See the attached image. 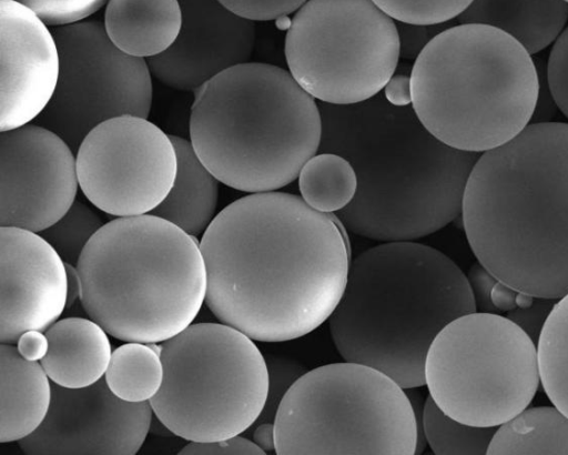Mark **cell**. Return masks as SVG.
<instances>
[{
  "label": "cell",
  "mask_w": 568,
  "mask_h": 455,
  "mask_svg": "<svg viewBox=\"0 0 568 455\" xmlns=\"http://www.w3.org/2000/svg\"><path fill=\"white\" fill-rule=\"evenodd\" d=\"M16 346L23 358L40 362L48 352L49 341L45 332L29 330L20 335Z\"/></svg>",
  "instance_id": "39"
},
{
  "label": "cell",
  "mask_w": 568,
  "mask_h": 455,
  "mask_svg": "<svg viewBox=\"0 0 568 455\" xmlns=\"http://www.w3.org/2000/svg\"><path fill=\"white\" fill-rule=\"evenodd\" d=\"M0 131L36 121L60 74L53 33L22 1L0 0Z\"/></svg>",
  "instance_id": "18"
},
{
  "label": "cell",
  "mask_w": 568,
  "mask_h": 455,
  "mask_svg": "<svg viewBox=\"0 0 568 455\" xmlns=\"http://www.w3.org/2000/svg\"><path fill=\"white\" fill-rule=\"evenodd\" d=\"M318 152L345 158L357 190L336 215L352 233L381 242L414 241L462 214L469 175L480 154L435 138L412 105L397 108L382 93L356 104L318 103Z\"/></svg>",
  "instance_id": "2"
},
{
  "label": "cell",
  "mask_w": 568,
  "mask_h": 455,
  "mask_svg": "<svg viewBox=\"0 0 568 455\" xmlns=\"http://www.w3.org/2000/svg\"><path fill=\"white\" fill-rule=\"evenodd\" d=\"M152 414L149 401L121 400L103 377L80 388L53 383L45 418L19 446L28 455H133L146 438Z\"/></svg>",
  "instance_id": "15"
},
{
  "label": "cell",
  "mask_w": 568,
  "mask_h": 455,
  "mask_svg": "<svg viewBox=\"0 0 568 455\" xmlns=\"http://www.w3.org/2000/svg\"><path fill=\"white\" fill-rule=\"evenodd\" d=\"M179 36L163 53L148 61L151 74L175 90L197 91L223 71L247 63L256 28L221 1H180Z\"/></svg>",
  "instance_id": "17"
},
{
  "label": "cell",
  "mask_w": 568,
  "mask_h": 455,
  "mask_svg": "<svg viewBox=\"0 0 568 455\" xmlns=\"http://www.w3.org/2000/svg\"><path fill=\"white\" fill-rule=\"evenodd\" d=\"M462 218L477 261L534 297L568 293V123L535 122L481 153Z\"/></svg>",
  "instance_id": "3"
},
{
  "label": "cell",
  "mask_w": 568,
  "mask_h": 455,
  "mask_svg": "<svg viewBox=\"0 0 568 455\" xmlns=\"http://www.w3.org/2000/svg\"><path fill=\"white\" fill-rule=\"evenodd\" d=\"M557 300L535 297L528 306L508 312L507 317L515 322L536 344L542 327Z\"/></svg>",
  "instance_id": "36"
},
{
  "label": "cell",
  "mask_w": 568,
  "mask_h": 455,
  "mask_svg": "<svg viewBox=\"0 0 568 455\" xmlns=\"http://www.w3.org/2000/svg\"><path fill=\"white\" fill-rule=\"evenodd\" d=\"M424 378L429 396L449 417L498 427L535 397L540 383L537 344L507 316L468 313L434 338Z\"/></svg>",
  "instance_id": "10"
},
{
  "label": "cell",
  "mask_w": 568,
  "mask_h": 455,
  "mask_svg": "<svg viewBox=\"0 0 568 455\" xmlns=\"http://www.w3.org/2000/svg\"><path fill=\"white\" fill-rule=\"evenodd\" d=\"M568 1H471L459 24H485L514 38L531 55L554 43L566 28Z\"/></svg>",
  "instance_id": "22"
},
{
  "label": "cell",
  "mask_w": 568,
  "mask_h": 455,
  "mask_svg": "<svg viewBox=\"0 0 568 455\" xmlns=\"http://www.w3.org/2000/svg\"><path fill=\"white\" fill-rule=\"evenodd\" d=\"M163 375L161 346L126 342L112 351L104 380L121 400L140 403L155 396Z\"/></svg>",
  "instance_id": "25"
},
{
  "label": "cell",
  "mask_w": 568,
  "mask_h": 455,
  "mask_svg": "<svg viewBox=\"0 0 568 455\" xmlns=\"http://www.w3.org/2000/svg\"><path fill=\"white\" fill-rule=\"evenodd\" d=\"M489 455H568V416L556 406L527 407L498 426Z\"/></svg>",
  "instance_id": "24"
},
{
  "label": "cell",
  "mask_w": 568,
  "mask_h": 455,
  "mask_svg": "<svg viewBox=\"0 0 568 455\" xmlns=\"http://www.w3.org/2000/svg\"><path fill=\"white\" fill-rule=\"evenodd\" d=\"M470 2L465 0L374 1L394 21L418 27L436 26L457 19Z\"/></svg>",
  "instance_id": "30"
},
{
  "label": "cell",
  "mask_w": 568,
  "mask_h": 455,
  "mask_svg": "<svg viewBox=\"0 0 568 455\" xmlns=\"http://www.w3.org/2000/svg\"><path fill=\"white\" fill-rule=\"evenodd\" d=\"M180 455H230L250 454L263 455L265 452L253 441L240 435L212 442H190L180 452Z\"/></svg>",
  "instance_id": "35"
},
{
  "label": "cell",
  "mask_w": 568,
  "mask_h": 455,
  "mask_svg": "<svg viewBox=\"0 0 568 455\" xmlns=\"http://www.w3.org/2000/svg\"><path fill=\"white\" fill-rule=\"evenodd\" d=\"M470 286L476 311L484 313H497L491 301V292L497 279L479 262L475 263L466 275Z\"/></svg>",
  "instance_id": "37"
},
{
  "label": "cell",
  "mask_w": 568,
  "mask_h": 455,
  "mask_svg": "<svg viewBox=\"0 0 568 455\" xmlns=\"http://www.w3.org/2000/svg\"><path fill=\"white\" fill-rule=\"evenodd\" d=\"M170 138L178 158L176 175L165 199L150 214L197 236L216 216L219 180L199 159L191 141L178 135Z\"/></svg>",
  "instance_id": "23"
},
{
  "label": "cell",
  "mask_w": 568,
  "mask_h": 455,
  "mask_svg": "<svg viewBox=\"0 0 568 455\" xmlns=\"http://www.w3.org/2000/svg\"><path fill=\"white\" fill-rule=\"evenodd\" d=\"M298 190L312 209L336 214L353 201L357 176L345 158L336 153L318 152L301 169Z\"/></svg>",
  "instance_id": "26"
},
{
  "label": "cell",
  "mask_w": 568,
  "mask_h": 455,
  "mask_svg": "<svg viewBox=\"0 0 568 455\" xmlns=\"http://www.w3.org/2000/svg\"><path fill=\"white\" fill-rule=\"evenodd\" d=\"M45 335L49 348L40 363L54 384L80 388L103 377L112 350L106 331L97 322L90 317L58 320Z\"/></svg>",
  "instance_id": "19"
},
{
  "label": "cell",
  "mask_w": 568,
  "mask_h": 455,
  "mask_svg": "<svg viewBox=\"0 0 568 455\" xmlns=\"http://www.w3.org/2000/svg\"><path fill=\"white\" fill-rule=\"evenodd\" d=\"M0 342L45 332L68 306L67 264L39 234L0 226Z\"/></svg>",
  "instance_id": "16"
},
{
  "label": "cell",
  "mask_w": 568,
  "mask_h": 455,
  "mask_svg": "<svg viewBox=\"0 0 568 455\" xmlns=\"http://www.w3.org/2000/svg\"><path fill=\"white\" fill-rule=\"evenodd\" d=\"M518 292L510 286L497 281L491 292V301L497 311H511L517 307Z\"/></svg>",
  "instance_id": "41"
},
{
  "label": "cell",
  "mask_w": 568,
  "mask_h": 455,
  "mask_svg": "<svg viewBox=\"0 0 568 455\" xmlns=\"http://www.w3.org/2000/svg\"><path fill=\"white\" fill-rule=\"evenodd\" d=\"M540 383L549 401L568 416V293L558 299L537 343Z\"/></svg>",
  "instance_id": "27"
},
{
  "label": "cell",
  "mask_w": 568,
  "mask_h": 455,
  "mask_svg": "<svg viewBox=\"0 0 568 455\" xmlns=\"http://www.w3.org/2000/svg\"><path fill=\"white\" fill-rule=\"evenodd\" d=\"M75 269L84 312L124 342L163 343L190 326L205 302L200 242L153 214L105 223Z\"/></svg>",
  "instance_id": "6"
},
{
  "label": "cell",
  "mask_w": 568,
  "mask_h": 455,
  "mask_svg": "<svg viewBox=\"0 0 568 455\" xmlns=\"http://www.w3.org/2000/svg\"><path fill=\"white\" fill-rule=\"evenodd\" d=\"M305 1H221L232 13L247 21L278 20L295 13Z\"/></svg>",
  "instance_id": "34"
},
{
  "label": "cell",
  "mask_w": 568,
  "mask_h": 455,
  "mask_svg": "<svg viewBox=\"0 0 568 455\" xmlns=\"http://www.w3.org/2000/svg\"><path fill=\"white\" fill-rule=\"evenodd\" d=\"M265 454L275 452L274 423L261 422L253 432L252 439Z\"/></svg>",
  "instance_id": "42"
},
{
  "label": "cell",
  "mask_w": 568,
  "mask_h": 455,
  "mask_svg": "<svg viewBox=\"0 0 568 455\" xmlns=\"http://www.w3.org/2000/svg\"><path fill=\"white\" fill-rule=\"evenodd\" d=\"M205 303L253 341L313 332L339 303L351 247L336 214L286 192L250 193L221 210L200 241Z\"/></svg>",
  "instance_id": "1"
},
{
  "label": "cell",
  "mask_w": 568,
  "mask_h": 455,
  "mask_svg": "<svg viewBox=\"0 0 568 455\" xmlns=\"http://www.w3.org/2000/svg\"><path fill=\"white\" fill-rule=\"evenodd\" d=\"M288 72L312 98L333 105L379 94L399 60L396 23L374 1L311 0L285 36Z\"/></svg>",
  "instance_id": "11"
},
{
  "label": "cell",
  "mask_w": 568,
  "mask_h": 455,
  "mask_svg": "<svg viewBox=\"0 0 568 455\" xmlns=\"http://www.w3.org/2000/svg\"><path fill=\"white\" fill-rule=\"evenodd\" d=\"M386 101L397 108L412 105L410 75H393L383 90Z\"/></svg>",
  "instance_id": "40"
},
{
  "label": "cell",
  "mask_w": 568,
  "mask_h": 455,
  "mask_svg": "<svg viewBox=\"0 0 568 455\" xmlns=\"http://www.w3.org/2000/svg\"><path fill=\"white\" fill-rule=\"evenodd\" d=\"M399 39V58L416 60L428 42L434 38L427 27L396 23Z\"/></svg>",
  "instance_id": "38"
},
{
  "label": "cell",
  "mask_w": 568,
  "mask_h": 455,
  "mask_svg": "<svg viewBox=\"0 0 568 455\" xmlns=\"http://www.w3.org/2000/svg\"><path fill=\"white\" fill-rule=\"evenodd\" d=\"M103 225L100 215L92 208L75 200L60 220L39 234L65 264L77 266L84 247Z\"/></svg>",
  "instance_id": "29"
},
{
  "label": "cell",
  "mask_w": 568,
  "mask_h": 455,
  "mask_svg": "<svg viewBox=\"0 0 568 455\" xmlns=\"http://www.w3.org/2000/svg\"><path fill=\"white\" fill-rule=\"evenodd\" d=\"M75 159L84 196L118 218L150 214L170 192L178 170L170 135L134 115L95 127L79 145Z\"/></svg>",
  "instance_id": "13"
},
{
  "label": "cell",
  "mask_w": 568,
  "mask_h": 455,
  "mask_svg": "<svg viewBox=\"0 0 568 455\" xmlns=\"http://www.w3.org/2000/svg\"><path fill=\"white\" fill-rule=\"evenodd\" d=\"M546 78L556 107L568 119V26L551 47Z\"/></svg>",
  "instance_id": "32"
},
{
  "label": "cell",
  "mask_w": 568,
  "mask_h": 455,
  "mask_svg": "<svg viewBox=\"0 0 568 455\" xmlns=\"http://www.w3.org/2000/svg\"><path fill=\"white\" fill-rule=\"evenodd\" d=\"M182 10L176 0H111L104 29L123 53L151 59L168 50L179 36Z\"/></svg>",
  "instance_id": "21"
},
{
  "label": "cell",
  "mask_w": 568,
  "mask_h": 455,
  "mask_svg": "<svg viewBox=\"0 0 568 455\" xmlns=\"http://www.w3.org/2000/svg\"><path fill=\"white\" fill-rule=\"evenodd\" d=\"M277 455H413L419 432L404 388L382 371L339 362L304 372L274 417Z\"/></svg>",
  "instance_id": "8"
},
{
  "label": "cell",
  "mask_w": 568,
  "mask_h": 455,
  "mask_svg": "<svg viewBox=\"0 0 568 455\" xmlns=\"http://www.w3.org/2000/svg\"><path fill=\"white\" fill-rule=\"evenodd\" d=\"M318 103L280 67H232L195 91L190 141L219 182L248 193L276 191L318 153Z\"/></svg>",
  "instance_id": "5"
},
{
  "label": "cell",
  "mask_w": 568,
  "mask_h": 455,
  "mask_svg": "<svg viewBox=\"0 0 568 455\" xmlns=\"http://www.w3.org/2000/svg\"><path fill=\"white\" fill-rule=\"evenodd\" d=\"M79 188L75 153L57 133L29 123L0 134V226L41 233Z\"/></svg>",
  "instance_id": "14"
},
{
  "label": "cell",
  "mask_w": 568,
  "mask_h": 455,
  "mask_svg": "<svg viewBox=\"0 0 568 455\" xmlns=\"http://www.w3.org/2000/svg\"><path fill=\"white\" fill-rule=\"evenodd\" d=\"M476 312L467 276L443 252L413 241L385 242L357 255L328 318L338 354L373 366L403 388L425 385L437 334Z\"/></svg>",
  "instance_id": "4"
},
{
  "label": "cell",
  "mask_w": 568,
  "mask_h": 455,
  "mask_svg": "<svg viewBox=\"0 0 568 455\" xmlns=\"http://www.w3.org/2000/svg\"><path fill=\"white\" fill-rule=\"evenodd\" d=\"M412 108L445 144L485 153L506 144L534 118L539 75L514 38L485 24L438 32L414 61Z\"/></svg>",
  "instance_id": "7"
},
{
  "label": "cell",
  "mask_w": 568,
  "mask_h": 455,
  "mask_svg": "<svg viewBox=\"0 0 568 455\" xmlns=\"http://www.w3.org/2000/svg\"><path fill=\"white\" fill-rule=\"evenodd\" d=\"M52 33L60 74L37 124L57 133L77 153L87 134L110 119H148L153 88L146 60L120 51L100 21L55 28Z\"/></svg>",
  "instance_id": "12"
},
{
  "label": "cell",
  "mask_w": 568,
  "mask_h": 455,
  "mask_svg": "<svg viewBox=\"0 0 568 455\" xmlns=\"http://www.w3.org/2000/svg\"><path fill=\"white\" fill-rule=\"evenodd\" d=\"M40 362L23 358L13 344L0 345V442L20 441L47 416L52 384Z\"/></svg>",
  "instance_id": "20"
},
{
  "label": "cell",
  "mask_w": 568,
  "mask_h": 455,
  "mask_svg": "<svg viewBox=\"0 0 568 455\" xmlns=\"http://www.w3.org/2000/svg\"><path fill=\"white\" fill-rule=\"evenodd\" d=\"M163 382L153 414L190 442L241 435L261 416L268 367L251 337L224 323L191 324L161 345Z\"/></svg>",
  "instance_id": "9"
},
{
  "label": "cell",
  "mask_w": 568,
  "mask_h": 455,
  "mask_svg": "<svg viewBox=\"0 0 568 455\" xmlns=\"http://www.w3.org/2000/svg\"><path fill=\"white\" fill-rule=\"evenodd\" d=\"M423 434L437 455H484L497 427L460 423L446 415L429 396L422 414Z\"/></svg>",
  "instance_id": "28"
},
{
  "label": "cell",
  "mask_w": 568,
  "mask_h": 455,
  "mask_svg": "<svg viewBox=\"0 0 568 455\" xmlns=\"http://www.w3.org/2000/svg\"><path fill=\"white\" fill-rule=\"evenodd\" d=\"M268 393L264 410L257 422H273L277 407L291 385L304 373L293 361L272 356L267 361Z\"/></svg>",
  "instance_id": "33"
},
{
  "label": "cell",
  "mask_w": 568,
  "mask_h": 455,
  "mask_svg": "<svg viewBox=\"0 0 568 455\" xmlns=\"http://www.w3.org/2000/svg\"><path fill=\"white\" fill-rule=\"evenodd\" d=\"M48 27H67L82 22L99 11L105 1L98 0H24L22 1Z\"/></svg>",
  "instance_id": "31"
}]
</instances>
